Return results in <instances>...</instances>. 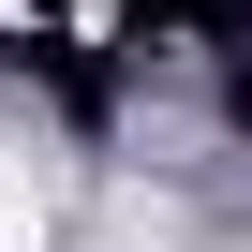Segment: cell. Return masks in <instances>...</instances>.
Segmentation results:
<instances>
[{
    "label": "cell",
    "mask_w": 252,
    "mask_h": 252,
    "mask_svg": "<svg viewBox=\"0 0 252 252\" xmlns=\"http://www.w3.org/2000/svg\"><path fill=\"white\" fill-rule=\"evenodd\" d=\"M30 237H45V178L0 149V252H30Z\"/></svg>",
    "instance_id": "1"
}]
</instances>
